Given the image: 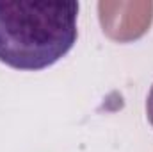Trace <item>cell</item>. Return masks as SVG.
<instances>
[{"instance_id": "obj_1", "label": "cell", "mask_w": 153, "mask_h": 152, "mask_svg": "<svg viewBox=\"0 0 153 152\" xmlns=\"http://www.w3.org/2000/svg\"><path fill=\"white\" fill-rule=\"evenodd\" d=\"M78 2L0 0V63L23 72L55 65L76 43Z\"/></svg>"}, {"instance_id": "obj_2", "label": "cell", "mask_w": 153, "mask_h": 152, "mask_svg": "<svg viewBox=\"0 0 153 152\" xmlns=\"http://www.w3.org/2000/svg\"><path fill=\"white\" fill-rule=\"evenodd\" d=\"M146 116H148V122L153 127V86L148 93V99H146Z\"/></svg>"}]
</instances>
